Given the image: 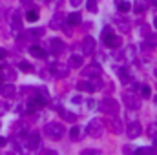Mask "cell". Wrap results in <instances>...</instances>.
<instances>
[{"mask_svg": "<svg viewBox=\"0 0 157 155\" xmlns=\"http://www.w3.org/2000/svg\"><path fill=\"white\" fill-rule=\"evenodd\" d=\"M44 133L49 137V139H53V141H59V139H62L64 137V133H66V128H64V124H60V122H48L46 126H44Z\"/></svg>", "mask_w": 157, "mask_h": 155, "instance_id": "1", "label": "cell"}, {"mask_svg": "<svg viewBox=\"0 0 157 155\" xmlns=\"http://www.w3.org/2000/svg\"><path fill=\"white\" fill-rule=\"evenodd\" d=\"M104 84L99 77H91L90 80H82V82H77V89L78 91H86V93H93L97 89H102Z\"/></svg>", "mask_w": 157, "mask_h": 155, "instance_id": "2", "label": "cell"}, {"mask_svg": "<svg viewBox=\"0 0 157 155\" xmlns=\"http://www.w3.org/2000/svg\"><path fill=\"white\" fill-rule=\"evenodd\" d=\"M86 133L90 137H93V139L102 137V133H104V120L102 119H91L88 122V126H86Z\"/></svg>", "mask_w": 157, "mask_h": 155, "instance_id": "3", "label": "cell"}, {"mask_svg": "<svg viewBox=\"0 0 157 155\" xmlns=\"http://www.w3.org/2000/svg\"><path fill=\"white\" fill-rule=\"evenodd\" d=\"M9 31L11 35H18L22 31V17H20V11L18 9H11L9 11Z\"/></svg>", "mask_w": 157, "mask_h": 155, "instance_id": "4", "label": "cell"}, {"mask_svg": "<svg viewBox=\"0 0 157 155\" xmlns=\"http://www.w3.org/2000/svg\"><path fill=\"white\" fill-rule=\"evenodd\" d=\"M99 110L106 115H117L119 113V102L112 97H106L99 102Z\"/></svg>", "mask_w": 157, "mask_h": 155, "instance_id": "5", "label": "cell"}, {"mask_svg": "<svg viewBox=\"0 0 157 155\" xmlns=\"http://www.w3.org/2000/svg\"><path fill=\"white\" fill-rule=\"evenodd\" d=\"M122 102L130 108V110H139L141 108V95L139 93H135V91H126V93H122Z\"/></svg>", "mask_w": 157, "mask_h": 155, "instance_id": "6", "label": "cell"}, {"mask_svg": "<svg viewBox=\"0 0 157 155\" xmlns=\"http://www.w3.org/2000/svg\"><path fill=\"white\" fill-rule=\"evenodd\" d=\"M102 42L108 47H119L121 46V39H119L117 35L112 33V28H104L102 29Z\"/></svg>", "mask_w": 157, "mask_h": 155, "instance_id": "7", "label": "cell"}, {"mask_svg": "<svg viewBox=\"0 0 157 155\" xmlns=\"http://www.w3.org/2000/svg\"><path fill=\"white\" fill-rule=\"evenodd\" d=\"M26 148H28L29 152H35V150L40 148V133L37 130H35V131H29V133L26 135Z\"/></svg>", "mask_w": 157, "mask_h": 155, "instance_id": "8", "label": "cell"}, {"mask_svg": "<svg viewBox=\"0 0 157 155\" xmlns=\"http://www.w3.org/2000/svg\"><path fill=\"white\" fill-rule=\"evenodd\" d=\"M48 51L51 55H62L66 51V44L60 39H49L48 40Z\"/></svg>", "mask_w": 157, "mask_h": 155, "instance_id": "9", "label": "cell"}, {"mask_svg": "<svg viewBox=\"0 0 157 155\" xmlns=\"http://www.w3.org/2000/svg\"><path fill=\"white\" fill-rule=\"evenodd\" d=\"M104 124L110 128L112 133H115V135L122 133V122H121V119H117V115H108V119L104 120Z\"/></svg>", "mask_w": 157, "mask_h": 155, "instance_id": "10", "label": "cell"}, {"mask_svg": "<svg viewBox=\"0 0 157 155\" xmlns=\"http://www.w3.org/2000/svg\"><path fill=\"white\" fill-rule=\"evenodd\" d=\"M141 133H143V126H141L139 120H132V122L126 124V135L130 139H137Z\"/></svg>", "mask_w": 157, "mask_h": 155, "instance_id": "11", "label": "cell"}, {"mask_svg": "<svg viewBox=\"0 0 157 155\" xmlns=\"http://www.w3.org/2000/svg\"><path fill=\"white\" fill-rule=\"evenodd\" d=\"M49 73L55 78H66L70 75V68L64 64H51L49 66Z\"/></svg>", "mask_w": 157, "mask_h": 155, "instance_id": "12", "label": "cell"}, {"mask_svg": "<svg viewBox=\"0 0 157 155\" xmlns=\"http://www.w3.org/2000/svg\"><path fill=\"white\" fill-rule=\"evenodd\" d=\"M82 75L84 77H101L102 75V68L97 64V62H91V64H88L86 68H82Z\"/></svg>", "mask_w": 157, "mask_h": 155, "instance_id": "13", "label": "cell"}, {"mask_svg": "<svg viewBox=\"0 0 157 155\" xmlns=\"http://www.w3.org/2000/svg\"><path fill=\"white\" fill-rule=\"evenodd\" d=\"M113 24H115V28H117L121 33H130L132 31V22L128 20V18H122V17H115L113 18Z\"/></svg>", "mask_w": 157, "mask_h": 155, "instance_id": "14", "label": "cell"}, {"mask_svg": "<svg viewBox=\"0 0 157 155\" xmlns=\"http://www.w3.org/2000/svg\"><path fill=\"white\" fill-rule=\"evenodd\" d=\"M95 46H97V42H95L93 37H86L82 40V55H93Z\"/></svg>", "mask_w": 157, "mask_h": 155, "instance_id": "15", "label": "cell"}, {"mask_svg": "<svg viewBox=\"0 0 157 155\" xmlns=\"http://www.w3.org/2000/svg\"><path fill=\"white\" fill-rule=\"evenodd\" d=\"M62 24H64V13L57 11V13L53 15V18L49 20V28H51V29H60Z\"/></svg>", "mask_w": 157, "mask_h": 155, "instance_id": "16", "label": "cell"}, {"mask_svg": "<svg viewBox=\"0 0 157 155\" xmlns=\"http://www.w3.org/2000/svg\"><path fill=\"white\" fill-rule=\"evenodd\" d=\"M137 47L132 44V46H126V49H124V55H122V59H126L128 62H133L135 59H137Z\"/></svg>", "mask_w": 157, "mask_h": 155, "instance_id": "17", "label": "cell"}, {"mask_svg": "<svg viewBox=\"0 0 157 155\" xmlns=\"http://www.w3.org/2000/svg\"><path fill=\"white\" fill-rule=\"evenodd\" d=\"M0 93L4 95V97H7V99H11V97H15V93H17V88L13 86V84H4V86H0Z\"/></svg>", "mask_w": 157, "mask_h": 155, "instance_id": "18", "label": "cell"}, {"mask_svg": "<svg viewBox=\"0 0 157 155\" xmlns=\"http://www.w3.org/2000/svg\"><path fill=\"white\" fill-rule=\"evenodd\" d=\"M148 6H150V2L148 0H133V11L135 13H144L146 9H148Z\"/></svg>", "mask_w": 157, "mask_h": 155, "instance_id": "19", "label": "cell"}, {"mask_svg": "<svg viewBox=\"0 0 157 155\" xmlns=\"http://www.w3.org/2000/svg\"><path fill=\"white\" fill-rule=\"evenodd\" d=\"M9 11L0 7V33H4V26H9Z\"/></svg>", "mask_w": 157, "mask_h": 155, "instance_id": "20", "label": "cell"}, {"mask_svg": "<svg viewBox=\"0 0 157 155\" xmlns=\"http://www.w3.org/2000/svg\"><path fill=\"white\" fill-rule=\"evenodd\" d=\"M29 55L35 57V59H39V60H44L46 59V51L42 47H39V46H31L29 47Z\"/></svg>", "mask_w": 157, "mask_h": 155, "instance_id": "21", "label": "cell"}, {"mask_svg": "<svg viewBox=\"0 0 157 155\" xmlns=\"http://www.w3.org/2000/svg\"><path fill=\"white\" fill-rule=\"evenodd\" d=\"M28 124L26 122H13V133L15 135H26Z\"/></svg>", "mask_w": 157, "mask_h": 155, "instance_id": "22", "label": "cell"}, {"mask_svg": "<svg viewBox=\"0 0 157 155\" xmlns=\"http://www.w3.org/2000/svg\"><path fill=\"white\" fill-rule=\"evenodd\" d=\"M117 75H119V78L122 80V84H130V82H132V75L128 73L126 68H117Z\"/></svg>", "mask_w": 157, "mask_h": 155, "instance_id": "23", "label": "cell"}, {"mask_svg": "<svg viewBox=\"0 0 157 155\" xmlns=\"http://www.w3.org/2000/svg\"><path fill=\"white\" fill-rule=\"evenodd\" d=\"M115 6H117V11L119 13H128L132 9V4L128 0H115Z\"/></svg>", "mask_w": 157, "mask_h": 155, "instance_id": "24", "label": "cell"}, {"mask_svg": "<svg viewBox=\"0 0 157 155\" xmlns=\"http://www.w3.org/2000/svg\"><path fill=\"white\" fill-rule=\"evenodd\" d=\"M66 22H68L70 26H78V24L82 22V17H80V13H70V15L66 17Z\"/></svg>", "mask_w": 157, "mask_h": 155, "instance_id": "25", "label": "cell"}, {"mask_svg": "<svg viewBox=\"0 0 157 155\" xmlns=\"http://www.w3.org/2000/svg\"><path fill=\"white\" fill-rule=\"evenodd\" d=\"M84 66V60H82V57L80 55H71V59H70V68H82Z\"/></svg>", "mask_w": 157, "mask_h": 155, "instance_id": "26", "label": "cell"}, {"mask_svg": "<svg viewBox=\"0 0 157 155\" xmlns=\"http://www.w3.org/2000/svg\"><path fill=\"white\" fill-rule=\"evenodd\" d=\"M59 113H60V117H62L66 122H75V120H77V115H75V113H71L70 110H64V108H62Z\"/></svg>", "mask_w": 157, "mask_h": 155, "instance_id": "27", "label": "cell"}, {"mask_svg": "<svg viewBox=\"0 0 157 155\" xmlns=\"http://www.w3.org/2000/svg\"><path fill=\"white\" fill-rule=\"evenodd\" d=\"M26 18H28V22H37L40 18V13L37 9H29V11L26 13Z\"/></svg>", "mask_w": 157, "mask_h": 155, "instance_id": "28", "label": "cell"}, {"mask_svg": "<svg viewBox=\"0 0 157 155\" xmlns=\"http://www.w3.org/2000/svg\"><path fill=\"white\" fill-rule=\"evenodd\" d=\"M148 137L154 141V144H157V124H150L148 126Z\"/></svg>", "mask_w": 157, "mask_h": 155, "instance_id": "29", "label": "cell"}, {"mask_svg": "<svg viewBox=\"0 0 157 155\" xmlns=\"http://www.w3.org/2000/svg\"><path fill=\"white\" fill-rule=\"evenodd\" d=\"M80 135H82V131H80L78 126H73V128L70 130V137H71V141H80Z\"/></svg>", "mask_w": 157, "mask_h": 155, "instance_id": "30", "label": "cell"}, {"mask_svg": "<svg viewBox=\"0 0 157 155\" xmlns=\"http://www.w3.org/2000/svg\"><path fill=\"white\" fill-rule=\"evenodd\" d=\"M86 7H88L90 13H97V11H99V4H97V0H86Z\"/></svg>", "mask_w": 157, "mask_h": 155, "instance_id": "31", "label": "cell"}, {"mask_svg": "<svg viewBox=\"0 0 157 155\" xmlns=\"http://www.w3.org/2000/svg\"><path fill=\"white\" fill-rule=\"evenodd\" d=\"M29 35H31V37H39V39H42V37L46 35V29H44V28H33V29H29Z\"/></svg>", "mask_w": 157, "mask_h": 155, "instance_id": "32", "label": "cell"}, {"mask_svg": "<svg viewBox=\"0 0 157 155\" xmlns=\"http://www.w3.org/2000/svg\"><path fill=\"white\" fill-rule=\"evenodd\" d=\"M18 68H20V71H24V73H33V66H31L29 62H24V60H22V62L18 64Z\"/></svg>", "mask_w": 157, "mask_h": 155, "instance_id": "33", "label": "cell"}, {"mask_svg": "<svg viewBox=\"0 0 157 155\" xmlns=\"http://www.w3.org/2000/svg\"><path fill=\"white\" fill-rule=\"evenodd\" d=\"M139 91H141V97L143 99H150L152 97V91H150L148 86H139Z\"/></svg>", "mask_w": 157, "mask_h": 155, "instance_id": "34", "label": "cell"}, {"mask_svg": "<svg viewBox=\"0 0 157 155\" xmlns=\"http://www.w3.org/2000/svg\"><path fill=\"white\" fill-rule=\"evenodd\" d=\"M146 44L157 47V35H146Z\"/></svg>", "mask_w": 157, "mask_h": 155, "instance_id": "35", "label": "cell"}, {"mask_svg": "<svg viewBox=\"0 0 157 155\" xmlns=\"http://www.w3.org/2000/svg\"><path fill=\"white\" fill-rule=\"evenodd\" d=\"M82 155H101V150H91V148H88V150H82Z\"/></svg>", "mask_w": 157, "mask_h": 155, "instance_id": "36", "label": "cell"}, {"mask_svg": "<svg viewBox=\"0 0 157 155\" xmlns=\"http://www.w3.org/2000/svg\"><path fill=\"white\" fill-rule=\"evenodd\" d=\"M6 113H7V104L0 100V117H2V115H6Z\"/></svg>", "mask_w": 157, "mask_h": 155, "instance_id": "37", "label": "cell"}, {"mask_svg": "<svg viewBox=\"0 0 157 155\" xmlns=\"http://www.w3.org/2000/svg\"><path fill=\"white\" fill-rule=\"evenodd\" d=\"M70 4H71L73 7H78V6L82 4V0H70Z\"/></svg>", "mask_w": 157, "mask_h": 155, "instance_id": "38", "label": "cell"}, {"mask_svg": "<svg viewBox=\"0 0 157 155\" xmlns=\"http://www.w3.org/2000/svg\"><path fill=\"white\" fill-rule=\"evenodd\" d=\"M6 57H7V51H6L4 47H0V60H2V59H6Z\"/></svg>", "mask_w": 157, "mask_h": 155, "instance_id": "39", "label": "cell"}, {"mask_svg": "<svg viewBox=\"0 0 157 155\" xmlns=\"http://www.w3.org/2000/svg\"><path fill=\"white\" fill-rule=\"evenodd\" d=\"M7 142H9V141H7L6 137H0V148H2V146H6Z\"/></svg>", "mask_w": 157, "mask_h": 155, "instance_id": "40", "label": "cell"}, {"mask_svg": "<svg viewBox=\"0 0 157 155\" xmlns=\"http://www.w3.org/2000/svg\"><path fill=\"white\" fill-rule=\"evenodd\" d=\"M20 2H22V4H26V6H29V4H31L33 0H20Z\"/></svg>", "mask_w": 157, "mask_h": 155, "instance_id": "41", "label": "cell"}, {"mask_svg": "<svg viewBox=\"0 0 157 155\" xmlns=\"http://www.w3.org/2000/svg\"><path fill=\"white\" fill-rule=\"evenodd\" d=\"M148 2H150L152 6H157V0H148Z\"/></svg>", "mask_w": 157, "mask_h": 155, "instance_id": "42", "label": "cell"}, {"mask_svg": "<svg viewBox=\"0 0 157 155\" xmlns=\"http://www.w3.org/2000/svg\"><path fill=\"white\" fill-rule=\"evenodd\" d=\"M39 2H42V4H48V2H51V0H39Z\"/></svg>", "mask_w": 157, "mask_h": 155, "instance_id": "43", "label": "cell"}, {"mask_svg": "<svg viewBox=\"0 0 157 155\" xmlns=\"http://www.w3.org/2000/svg\"><path fill=\"white\" fill-rule=\"evenodd\" d=\"M154 26H155V28H157V17H155V18H154Z\"/></svg>", "mask_w": 157, "mask_h": 155, "instance_id": "44", "label": "cell"}, {"mask_svg": "<svg viewBox=\"0 0 157 155\" xmlns=\"http://www.w3.org/2000/svg\"><path fill=\"white\" fill-rule=\"evenodd\" d=\"M155 77H157V68H155Z\"/></svg>", "mask_w": 157, "mask_h": 155, "instance_id": "45", "label": "cell"}, {"mask_svg": "<svg viewBox=\"0 0 157 155\" xmlns=\"http://www.w3.org/2000/svg\"><path fill=\"white\" fill-rule=\"evenodd\" d=\"M0 128H2V124H0Z\"/></svg>", "mask_w": 157, "mask_h": 155, "instance_id": "46", "label": "cell"}]
</instances>
